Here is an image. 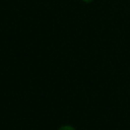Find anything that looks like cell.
<instances>
[{"label": "cell", "mask_w": 130, "mask_h": 130, "mask_svg": "<svg viewBox=\"0 0 130 130\" xmlns=\"http://www.w3.org/2000/svg\"><path fill=\"white\" fill-rule=\"evenodd\" d=\"M81 1H83V2H86V3H89V2H91L92 0H81Z\"/></svg>", "instance_id": "obj_2"}, {"label": "cell", "mask_w": 130, "mask_h": 130, "mask_svg": "<svg viewBox=\"0 0 130 130\" xmlns=\"http://www.w3.org/2000/svg\"><path fill=\"white\" fill-rule=\"evenodd\" d=\"M58 130H76V129L71 125H64V126H61Z\"/></svg>", "instance_id": "obj_1"}]
</instances>
